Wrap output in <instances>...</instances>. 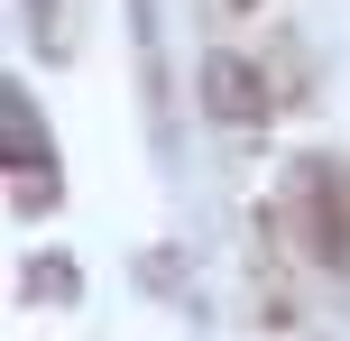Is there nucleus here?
Segmentation results:
<instances>
[{
    "instance_id": "nucleus-1",
    "label": "nucleus",
    "mask_w": 350,
    "mask_h": 341,
    "mask_svg": "<svg viewBox=\"0 0 350 341\" xmlns=\"http://www.w3.org/2000/svg\"><path fill=\"white\" fill-rule=\"evenodd\" d=\"M286 194H295L304 231H314V258H323V268H350V176L332 157H304Z\"/></svg>"
},
{
    "instance_id": "nucleus-2",
    "label": "nucleus",
    "mask_w": 350,
    "mask_h": 341,
    "mask_svg": "<svg viewBox=\"0 0 350 341\" xmlns=\"http://www.w3.org/2000/svg\"><path fill=\"white\" fill-rule=\"evenodd\" d=\"M10 148H18V213H46L55 203V166H46V129H37L28 92H10Z\"/></svg>"
},
{
    "instance_id": "nucleus-3",
    "label": "nucleus",
    "mask_w": 350,
    "mask_h": 341,
    "mask_svg": "<svg viewBox=\"0 0 350 341\" xmlns=\"http://www.w3.org/2000/svg\"><path fill=\"white\" fill-rule=\"evenodd\" d=\"M18 10H28V37L46 55H74V18H65V0H18Z\"/></svg>"
},
{
    "instance_id": "nucleus-4",
    "label": "nucleus",
    "mask_w": 350,
    "mask_h": 341,
    "mask_svg": "<svg viewBox=\"0 0 350 341\" xmlns=\"http://www.w3.org/2000/svg\"><path fill=\"white\" fill-rule=\"evenodd\" d=\"M240 10H249V0H240Z\"/></svg>"
}]
</instances>
